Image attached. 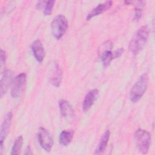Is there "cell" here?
I'll return each mask as SVG.
<instances>
[{"mask_svg": "<svg viewBox=\"0 0 155 155\" xmlns=\"http://www.w3.org/2000/svg\"><path fill=\"white\" fill-rule=\"evenodd\" d=\"M150 34L148 25H143L134 34L129 44L130 51L134 56L137 55L145 47Z\"/></svg>", "mask_w": 155, "mask_h": 155, "instance_id": "obj_1", "label": "cell"}, {"mask_svg": "<svg viewBox=\"0 0 155 155\" xmlns=\"http://www.w3.org/2000/svg\"><path fill=\"white\" fill-rule=\"evenodd\" d=\"M148 80V74L143 73L135 82L130 93V99L133 103L137 102L143 96L147 89Z\"/></svg>", "mask_w": 155, "mask_h": 155, "instance_id": "obj_2", "label": "cell"}, {"mask_svg": "<svg viewBox=\"0 0 155 155\" xmlns=\"http://www.w3.org/2000/svg\"><path fill=\"white\" fill-rule=\"evenodd\" d=\"M136 144L139 151L142 154H146L148 151L151 144V134L147 131L143 129H137L134 134Z\"/></svg>", "mask_w": 155, "mask_h": 155, "instance_id": "obj_3", "label": "cell"}, {"mask_svg": "<svg viewBox=\"0 0 155 155\" xmlns=\"http://www.w3.org/2000/svg\"><path fill=\"white\" fill-rule=\"evenodd\" d=\"M68 28V21L62 15L54 17L51 23V31L53 36L56 39H61Z\"/></svg>", "mask_w": 155, "mask_h": 155, "instance_id": "obj_4", "label": "cell"}, {"mask_svg": "<svg viewBox=\"0 0 155 155\" xmlns=\"http://www.w3.org/2000/svg\"><path fill=\"white\" fill-rule=\"evenodd\" d=\"M48 78L50 83L55 87H59L62 77V70L58 62L53 61L48 67Z\"/></svg>", "mask_w": 155, "mask_h": 155, "instance_id": "obj_5", "label": "cell"}, {"mask_svg": "<svg viewBox=\"0 0 155 155\" xmlns=\"http://www.w3.org/2000/svg\"><path fill=\"white\" fill-rule=\"evenodd\" d=\"M112 47V42L110 41H107L104 42L99 48V56L105 68L108 67L114 59L113 53L111 51Z\"/></svg>", "mask_w": 155, "mask_h": 155, "instance_id": "obj_6", "label": "cell"}, {"mask_svg": "<svg viewBox=\"0 0 155 155\" xmlns=\"http://www.w3.org/2000/svg\"><path fill=\"white\" fill-rule=\"evenodd\" d=\"M38 140L41 147L47 152H50L53 145V140L50 133L44 128H39L37 134Z\"/></svg>", "mask_w": 155, "mask_h": 155, "instance_id": "obj_7", "label": "cell"}, {"mask_svg": "<svg viewBox=\"0 0 155 155\" xmlns=\"http://www.w3.org/2000/svg\"><path fill=\"white\" fill-rule=\"evenodd\" d=\"M27 76L25 73H21L17 75L13 82V85L11 90V96L13 98H17L23 90L26 82Z\"/></svg>", "mask_w": 155, "mask_h": 155, "instance_id": "obj_8", "label": "cell"}, {"mask_svg": "<svg viewBox=\"0 0 155 155\" xmlns=\"http://www.w3.org/2000/svg\"><path fill=\"white\" fill-rule=\"evenodd\" d=\"M13 118V114L11 112L7 113L4 119V120L1 125V131H0V153H2L3 148L4 141L5 139L7 136L8 134L10 125L12 124Z\"/></svg>", "mask_w": 155, "mask_h": 155, "instance_id": "obj_9", "label": "cell"}, {"mask_svg": "<svg viewBox=\"0 0 155 155\" xmlns=\"http://www.w3.org/2000/svg\"><path fill=\"white\" fill-rule=\"evenodd\" d=\"M13 73L10 70H5L1 74V78L0 81V93L1 97L2 98L3 96L7 91L9 87L13 82Z\"/></svg>", "mask_w": 155, "mask_h": 155, "instance_id": "obj_10", "label": "cell"}, {"mask_svg": "<svg viewBox=\"0 0 155 155\" xmlns=\"http://www.w3.org/2000/svg\"><path fill=\"white\" fill-rule=\"evenodd\" d=\"M59 106L61 116L68 122H73L75 114L70 104L66 100L61 99L59 102Z\"/></svg>", "mask_w": 155, "mask_h": 155, "instance_id": "obj_11", "label": "cell"}, {"mask_svg": "<svg viewBox=\"0 0 155 155\" xmlns=\"http://www.w3.org/2000/svg\"><path fill=\"white\" fill-rule=\"evenodd\" d=\"M31 48L36 61L38 62L41 63L45 57V50L41 41L39 39L35 40L32 43Z\"/></svg>", "mask_w": 155, "mask_h": 155, "instance_id": "obj_12", "label": "cell"}, {"mask_svg": "<svg viewBox=\"0 0 155 155\" xmlns=\"http://www.w3.org/2000/svg\"><path fill=\"white\" fill-rule=\"evenodd\" d=\"M113 4V2L111 1H107L103 3L98 4L96 7H95L93 9H92L90 12L86 16V20L89 21L93 17L96 16H98L100 14L104 13L107 10L109 9Z\"/></svg>", "mask_w": 155, "mask_h": 155, "instance_id": "obj_13", "label": "cell"}, {"mask_svg": "<svg viewBox=\"0 0 155 155\" xmlns=\"http://www.w3.org/2000/svg\"><path fill=\"white\" fill-rule=\"evenodd\" d=\"M99 94V91L97 89H93L89 91L85 95L83 104L82 108L84 111H87L92 107L95 101L96 100Z\"/></svg>", "mask_w": 155, "mask_h": 155, "instance_id": "obj_14", "label": "cell"}, {"mask_svg": "<svg viewBox=\"0 0 155 155\" xmlns=\"http://www.w3.org/2000/svg\"><path fill=\"white\" fill-rule=\"evenodd\" d=\"M110 132L109 130H107L104 132V133L102 134L100 139V141L97 145V147L95 150V152H94L95 154H99L104 153L108 144V142L110 139Z\"/></svg>", "mask_w": 155, "mask_h": 155, "instance_id": "obj_15", "label": "cell"}, {"mask_svg": "<svg viewBox=\"0 0 155 155\" xmlns=\"http://www.w3.org/2000/svg\"><path fill=\"white\" fill-rule=\"evenodd\" d=\"M74 132L71 130H63L60 133L59 141L61 145L63 146L68 145L73 137Z\"/></svg>", "mask_w": 155, "mask_h": 155, "instance_id": "obj_16", "label": "cell"}, {"mask_svg": "<svg viewBox=\"0 0 155 155\" xmlns=\"http://www.w3.org/2000/svg\"><path fill=\"white\" fill-rule=\"evenodd\" d=\"M145 6L144 1H138L134 8V13L133 16V21L135 22L139 21L142 16L143 9Z\"/></svg>", "mask_w": 155, "mask_h": 155, "instance_id": "obj_17", "label": "cell"}, {"mask_svg": "<svg viewBox=\"0 0 155 155\" xmlns=\"http://www.w3.org/2000/svg\"><path fill=\"white\" fill-rule=\"evenodd\" d=\"M22 143H23V138L22 136H18L16 140H15L13 147L12 148L11 150V152H10V154L12 155H16V154H19L21 151V149L22 148Z\"/></svg>", "mask_w": 155, "mask_h": 155, "instance_id": "obj_18", "label": "cell"}, {"mask_svg": "<svg viewBox=\"0 0 155 155\" xmlns=\"http://www.w3.org/2000/svg\"><path fill=\"white\" fill-rule=\"evenodd\" d=\"M54 3L55 1L53 0L47 1L45 4V8L44 10V14L45 16H49L52 13Z\"/></svg>", "mask_w": 155, "mask_h": 155, "instance_id": "obj_19", "label": "cell"}, {"mask_svg": "<svg viewBox=\"0 0 155 155\" xmlns=\"http://www.w3.org/2000/svg\"><path fill=\"white\" fill-rule=\"evenodd\" d=\"M0 61H1V65L5 64V61H6V54L5 51H4L2 49L1 50V57H0Z\"/></svg>", "mask_w": 155, "mask_h": 155, "instance_id": "obj_20", "label": "cell"}, {"mask_svg": "<svg viewBox=\"0 0 155 155\" xmlns=\"http://www.w3.org/2000/svg\"><path fill=\"white\" fill-rule=\"evenodd\" d=\"M124 51V48H118V49L114 52V53H113L114 59V58H117L120 57V56L123 54Z\"/></svg>", "mask_w": 155, "mask_h": 155, "instance_id": "obj_21", "label": "cell"}, {"mask_svg": "<svg viewBox=\"0 0 155 155\" xmlns=\"http://www.w3.org/2000/svg\"><path fill=\"white\" fill-rule=\"evenodd\" d=\"M46 2L47 1H38L36 4V7L38 8H41L43 7V5L46 3Z\"/></svg>", "mask_w": 155, "mask_h": 155, "instance_id": "obj_22", "label": "cell"}, {"mask_svg": "<svg viewBox=\"0 0 155 155\" xmlns=\"http://www.w3.org/2000/svg\"><path fill=\"white\" fill-rule=\"evenodd\" d=\"M24 154H32L30 146H27V147L26 148V150H25Z\"/></svg>", "mask_w": 155, "mask_h": 155, "instance_id": "obj_23", "label": "cell"}]
</instances>
